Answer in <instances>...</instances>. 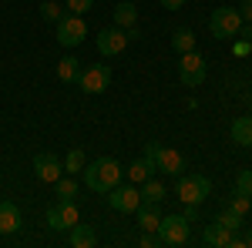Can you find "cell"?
I'll list each match as a JSON object with an SVG mask.
<instances>
[{"label":"cell","instance_id":"cell-1","mask_svg":"<svg viewBox=\"0 0 252 248\" xmlns=\"http://www.w3.org/2000/svg\"><path fill=\"white\" fill-rule=\"evenodd\" d=\"M121 165H118L115 158H97L91 165H84V185L91 191H101V194H108V191L121 185Z\"/></svg>","mask_w":252,"mask_h":248},{"label":"cell","instance_id":"cell-2","mask_svg":"<svg viewBox=\"0 0 252 248\" xmlns=\"http://www.w3.org/2000/svg\"><path fill=\"white\" fill-rule=\"evenodd\" d=\"M145 158L155 165V171L172 174V178H178V174L189 171V161H185V154H178L175 148H161L158 141H148V144H145Z\"/></svg>","mask_w":252,"mask_h":248},{"label":"cell","instance_id":"cell-3","mask_svg":"<svg viewBox=\"0 0 252 248\" xmlns=\"http://www.w3.org/2000/svg\"><path fill=\"white\" fill-rule=\"evenodd\" d=\"M158 238H161V245H168V248L189 245V242H192V221H189L185 215H161Z\"/></svg>","mask_w":252,"mask_h":248},{"label":"cell","instance_id":"cell-4","mask_svg":"<svg viewBox=\"0 0 252 248\" xmlns=\"http://www.w3.org/2000/svg\"><path fill=\"white\" fill-rule=\"evenodd\" d=\"M212 194V181L205 174H178V201L182 205H202Z\"/></svg>","mask_w":252,"mask_h":248},{"label":"cell","instance_id":"cell-5","mask_svg":"<svg viewBox=\"0 0 252 248\" xmlns=\"http://www.w3.org/2000/svg\"><path fill=\"white\" fill-rule=\"evenodd\" d=\"M239 27H242V17H239V10L235 7H215L212 17H209V30H212L215 40H229L239 34Z\"/></svg>","mask_w":252,"mask_h":248},{"label":"cell","instance_id":"cell-6","mask_svg":"<svg viewBox=\"0 0 252 248\" xmlns=\"http://www.w3.org/2000/svg\"><path fill=\"white\" fill-rule=\"evenodd\" d=\"M84 37H88V24H84L81 14H64L58 20V44L61 47H78Z\"/></svg>","mask_w":252,"mask_h":248},{"label":"cell","instance_id":"cell-7","mask_svg":"<svg viewBox=\"0 0 252 248\" xmlns=\"http://www.w3.org/2000/svg\"><path fill=\"white\" fill-rule=\"evenodd\" d=\"M78 221H81V211H78L74 201H54L47 208V225H51V231H71Z\"/></svg>","mask_w":252,"mask_h":248},{"label":"cell","instance_id":"cell-8","mask_svg":"<svg viewBox=\"0 0 252 248\" xmlns=\"http://www.w3.org/2000/svg\"><path fill=\"white\" fill-rule=\"evenodd\" d=\"M78 87L84 94H104V91L111 87V67H108V64H91V67H84Z\"/></svg>","mask_w":252,"mask_h":248},{"label":"cell","instance_id":"cell-9","mask_svg":"<svg viewBox=\"0 0 252 248\" xmlns=\"http://www.w3.org/2000/svg\"><path fill=\"white\" fill-rule=\"evenodd\" d=\"M97 54L101 57H118L128 44H131V37H128V30H121V27H104V30H97Z\"/></svg>","mask_w":252,"mask_h":248},{"label":"cell","instance_id":"cell-10","mask_svg":"<svg viewBox=\"0 0 252 248\" xmlns=\"http://www.w3.org/2000/svg\"><path fill=\"white\" fill-rule=\"evenodd\" d=\"M178 81H182L185 87H198V84L205 81V57L195 54V51L182 54V60H178Z\"/></svg>","mask_w":252,"mask_h":248},{"label":"cell","instance_id":"cell-11","mask_svg":"<svg viewBox=\"0 0 252 248\" xmlns=\"http://www.w3.org/2000/svg\"><path fill=\"white\" fill-rule=\"evenodd\" d=\"M108 205L115 211H121V215H135L138 205H141V188L138 185H128V188L115 185V188L108 191Z\"/></svg>","mask_w":252,"mask_h":248},{"label":"cell","instance_id":"cell-12","mask_svg":"<svg viewBox=\"0 0 252 248\" xmlns=\"http://www.w3.org/2000/svg\"><path fill=\"white\" fill-rule=\"evenodd\" d=\"M34 174H37L40 181H47V185H54L61 174H64V165H61L58 154L51 151H40L37 158H34Z\"/></svg>","mask_w":252,"mask_h":248},{"label":"cell","instance_id":"cell-13","mask_svg":"<svg viewBox=\"0 0 252 248\" xmlns=\"http://www.w3.org/2000/svg\"><path fill=\"white\" fill-rule=\"evenodd\" d=\"M24 225V215L14 201H0V235H14Z\"/></svg>","mask_w":252,"mask_h":248},{"label":"cell","instance_id":"cell-14","mask_svg":"<svg viewBox=\"0 0 252 248\" xmlns=\"http://www.w3.org/2000/svg\"><path fill=\"white\" fill-rule=\"evenodd\" d=\"M135 218H138V228H141V231H158V225H161L158 208H155V205H148V201H141V205H138Z\"/></svg>","mask_w":252,"mask_h":248},{"label":"cell","instance_id":"cell-15","mask_svg":"<svg viewBox=\"0 0 252 248\" xmlns=\"http://www.w3.org/2000/svg\"><path fill=\"white\" fill-rule=\"evenodd\" d=\"M58 81H61V84H78V81H81V60L71 57V54L61 57L58 60Z\"/></svg>","mask_w":252,"mask_h":248},{"label":"cell","instance_id":"cell-16","mask_svg":"<svg viewBox=\"0 0 252 248\" xmlns=\"http://www.w3.org/2000/svg\"><path fill=\"white\" fill-rule=\"evenodd\" d=\"M229 134H232V144H239V148H252V114L249 117H235Z\"/></svg>","mask_w":252,"mask_h":248},{"label":"cell","instance_id":"cell-17","mask_svg":"<svg viewBox=\"0 0 252 248\" xmlns=\"http://www.w3.org/2000/svg\"><path fill=\"white\" fill-rule=\"evenodd\" d=\"M115 27H121V30H131V27H138V7H135V3L121 0V3L115 7Z\"/></svg>","mask_w":252,"mask_h":248},{"label":"cell","instance_id":"cell-18","mask_svg":"<svg viewBox=\"0 0 252 248\" xmlns=\"http://www.w3.org/2000/svg\"><path fill=\"white\" fill-rule=\"evenodd\" d=\"M78 181H74V174H61L58 181H54V198L58 201H74L78 198Z\"/></svg>","mask_w":252,"mask_h":248},{"label":"cell","instance_id":"cell-19","mask_svg":"<svg viewBox=\"0 0 252 248\" xmlns=\"http://www.w3.org/2000/svg\"><path fill=\"white\" fill-rule=\"evenodd\" d=\"M152 171H155V165L141 154L138 161H131V168H128L125 174H128V181H131V185H141V181H148V178H152Z\"/></svg>","mask_w":252,"mask_h":248},{"label":"cell","instance_id":"cell-20","mask_svg":"<svg viewBox=\"0 0 252 248\" xmlns=\"http://www.w3.org/2000/svg\"><path fill=\"white\" fill-rule=\"evenodd\" d=\"M71 245L74 248H94L97 245V235H94V228H91V225H74V228H71Z\"/></svg>","mask_w":252,"mask_h":248},{"label":"cell","instance_id":"cell-21","mask_svg":"<svg viewBox=\"0 0 252 248\" xmlns=\"http://www.w3.org/2000/svg\"><path fill=\"white\" fill-rule=\"evenodd\" d=\"M138 188H141V201H148V205H158V201L168 194V191H165V185H161L158 178H148V181H141Z\"/></svg>","mask_w":252,"mask_h":248},{"label":"cell","instance_id":"cell-22","mask_svg":"<svg viewBox=\"0 0 252 248\" xmlns=\"http://www.w3.org/2000/svg\"><path fill=\"white\" fill-rule=\"evenodd\" d=\"M232 242V231L222 228L219 221H212V225H205V245H215V248H225Z\"/></svg>","mask_w":252,"mask_h":248},{"label":"cell","instance_id":"cell-23","mask_svg":"<svg viewBox=\"0 0 252 248\" xmlns=\"http://www.w3.org/2000/svg\"><path fill=\"white\" fill-rule=\"evenodd\" d=\"M172 47L178 51V54H189V51H195V34L189 30V27L175 30V34H172Z\"/></svg>","mask_w":252,"mask_h":248},{"label":"cell","instance_id":"cell-24","mask_svg":"<svg viewBox=\"0 0 252 248\" xmlns=\"http://www.w3.org/2000/svg\"><path fill=\"white\" fill-rule=\"evenodd\" d=\"M212 221H219L222 228H229L232 235H235V231H242V215H235V211H229V208H222Z\"/></svg>","mask_w":252,"mask_h":248},{"label":"cell","instance_id":"cell-25","mask_svg":"<svg viewBox=\"0 0 252 248\" xmlns=\"http://www.w3.org/2000/svg\"><path fill=\"white\" fill-rule=\"evenodd\" d=\"M225 208H229V211H235V215H242V218H246V215H249V208H252V198H249V194H242V191H235L232 198L225 201Z\"/></svg>","mask_w":252,"mask_h":248},{"label":"cell","instance_id":"cell-26","mask_svg":"<svg viewBox=\"0 0 252 248\" xmlns=\"http://www.w3.org/2000/svg\"><path fill=\"white\" fill-rule=\"evenodd\" d=\"M78 171H84V151L81 148H71L67 158H64V174H78Z\"/></svg>","mask_w":252,"mask_h":248},{"label":"cell","instance_id":"cell-27","mask_svg":"<svg viewBox=\"0 0 252 248\" xmlns=\"http://www.w3.org/2000/svg\"><path fill=\"white\" fill-rule=\"evenodd\" d=\"M40 17L47 20V24H58V20L64 17V7H61L58 0H44V3H40Z\"/></svg>","mask_w":252,"mask_h":248},{"label":"cell","instance_id":"cell-28","mask_svg":"<svg viewBox=\"0 0 252 248\" xmlns=\"http://www.w3.org/2000/svg\"><path fill=\"white\" fill-rule=\"evenodd\" d=\"M235 191H242V194L252 198V171H239V178H235Z\"/></svg>","mask_w":252,"mask_h":248},{"label":"cell","instance_id":"cell-29","mask_svg":"<svg viewBox=\"0 0 252 248\" xmlns=\"http://www.w3.org/2000/svg\"><path fill=\"white\" fill-rule=\"evenodd\" d=\"M91 7H94V0H67V10H71V14H81V17H84Z\"/></svg>","mask_w":252,"mask_h":248},{"label":"cell","instance_id":"cell-30","mask_svg":"<svg viewBox=\"0 0 252 248\" xmlns=\"http://www.w3.org/2000/svg\"><path fill=\"white\" fill-rule=\"evenodd\" d=\"M138 245H141V248H158V245H161V238H158V231H145V235L138 238Z\"/></svg>","mask_w":252,"mask_h":248},{"label":"cell","instance_id":"cell-31","mask_svg":"<svg viewBox=\"0 0 252 248\" xmlns=\"http://www.w3.org/2000/svg\"><path fill=\"white\" fill-rule=\"evenodd\" d=\"M232 54H235V57H249V54H252V40H235Z\"/></svg>","mask_w":252,"mask_h":248},{"label":"cell","instance_id":"cell-32","mask_svg":"<svg viewBox=\"0 0 252 248\" xmlns=\"http://www.w3.org/2000/svg\"><path fill=\"white\" fill-rule=\"evenodd\" d=\"M242 24H252V0H242V10H239Z\"/></svg>","mask_w":252,"mask_h":248},{"label":"cell","instance_id":"cell-33","mask_svg":"<svg viewBox=\"0 0 252 248\" xmlns=\"http://www.w3.org/2000/svg\"><path fill=\"white\" fill-rule=\"evenodd\" d=\"M158 3H161L165 10H182V3H185V0H158Z\"/></svg>","mask_w":252,"mask_h":248},{"label":"cell","instance_id":"cell-34","mask_svg":"<svg viewBox=\"0 0 252 248\" xmlns=\"http://www.w3.org/2000/svg\"><path fill=\"white\" fill-rule=\"evenodd\" d=\"M185 218L195 221V218H198V205H185Z\"/></svg>","mask_w":252,"mask_h":248},{"label":"cell","instance_id":"cell-35","mask_svg":"<svg viewBox=\"0 0 252 248\" xmlns=\"http://www.w3.org/2000/svg\"><path fill=\"white\" fill-rule=\"evenodd\" d=\"M242 245H246V248H252V228L246 231V235H242Z\"/></svg>","mask_w":252,"mask_h":248}]
</instances>
